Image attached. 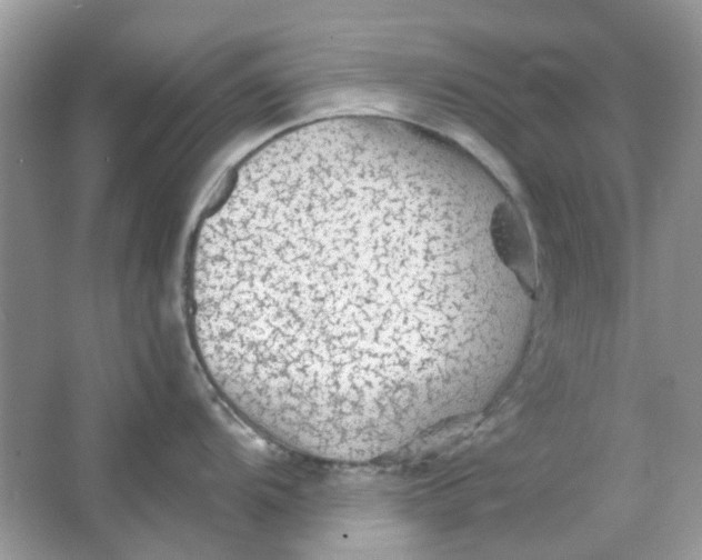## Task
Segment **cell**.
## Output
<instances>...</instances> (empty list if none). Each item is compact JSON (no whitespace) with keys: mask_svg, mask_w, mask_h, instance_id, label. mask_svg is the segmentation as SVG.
I'll return each mask as SVG.
<instances>
[{"mask_svg":"<svg viewBox=\"0 0 702 560\" xmlns=\"http://www.w3.org/2000/svg\"><path fill=\"white\" fill-rule=\"evenodd\" d=\"M428 242L402 213L352 200L263 216L198 243L192 330L232 357L295 377L380 372L447 313L401 286Z\"/></svg>","mask_w":702,"mask_h":560,"instance_id":"6da1fadb","label":"cell"}]
</instances>
